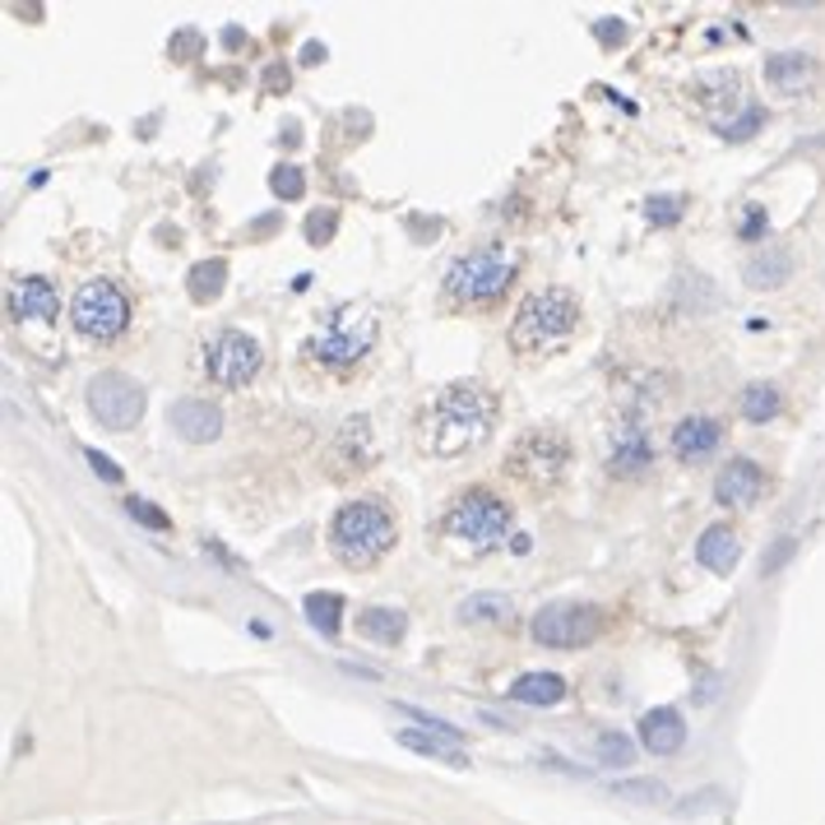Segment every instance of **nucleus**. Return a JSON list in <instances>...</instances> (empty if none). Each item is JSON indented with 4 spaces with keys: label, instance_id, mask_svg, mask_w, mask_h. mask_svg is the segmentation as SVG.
Segmentation results:
<instances>
[{
    "label": "nucleus",
    "instance_id": "f257e3e1",
    "mask_svg": "<svg viewBox=\"0 0 825 825\" xmlns=\"http://www.w3.org/2000/svg\"><path fill=\"white\" fill-rule=\"evenodd\" d=\"M496 399L478 381L445 385L418 418V441L432 459H459L492 436Z\"/></svg>",
    "mask_w": 825,
    "mask_h": 825
},
{
    "label": "nucleus",
    "instance_id": "f03ea898",
    "mask_svg": "<svg viewBox=\"0 0 825 825\" xmlns=\"http://www.w3.org/2000/svg\"><path fill=\"white\" fill-rule=\"evenodd\" d=\"M376 334H381V325H376V312H367V306L357 302H343V306H330L316 330L306 334V363H316L320 371H353L363 357L376 348Z\"/></svg>",
    "mask_w": 825,
    "mask_h": 825
},
{
    "label": "nucleus",
    "instance_id": "7ed1b4c3",
    "mask_svg": "<svg viewBox=\"0 0 825 825\" xmlns=\"http://www.w3.org/2000/svg\"><path fill=\"white\" fill-rule=\"evenodd\" d=\"M394 547V515L381 502H348L330 520V553L343 566H376Z\"/></svg>",
    "mask_w": 825,
    "mask_h": 825
},
{
    "label": "nucleus",
    "instance_id": "20e7f679",
    "mask_svg": "<svg viewBox=\"0 0 825 825\" xmlns=\"http://www.w3.org/2000/svg\"><path fill=\"white\" fill-rule=\"evenodd\" d=\"M441 534L455 547H464V553H492V547H502L510 538V506L502 496L473 487L445 510Z\"/></svg>",
    "mask_w": 825,
    "mask_h": 825
},
{
    "label": "nucleus",
    "instance_id": "39448f33",
    "mask_svg": "<svg viewBox=\"0 0 825 825\" xmlns=\"http://www.w3.org/2000/svg\"><path fill=\"white\" fill-rule=\"evenodd\" d=\"M580 325V306L566 288H543L534 297H524V306L510 320V348L515 353H538L553 348Z\"/></svg>",
    "mask_w": 825,
    "mask_h": 825
},
{
    "label": "nucleus",
    "instance_id": "423d86ee",
    "mask_svg": "<svg viewBox=\"0 0 825 825\" xmlns=\"http://www.w3.org/2000/svg\"><path fill=\"white\" fill-rule=\"evenodd\" d=\"M510 274H515V265L506 261L502 251L478 246V251L459 255V261L445 269V297L464 302V306H487L510 288Z\"/></svg>",
    "mask_w": 825,
    "mask_h": 825
},
{
    "label": "nucleus",
    "instance_id": "0eeeda50",
    "mask_svg": "<svg viewBox=\"0 0 825 825\" xmlns=\"http://www.w3.org/2000/svg\"><path fill=\"white\" fill-rule=\"evenodd\" d=\"M71 325L84 334V339H98V343H107L116 339L130 325V297L122 288H116L112 279H93V283H84L75 292V302H71Z\"/></svg>",
    "mask_w": 825,
    "mask_h": 825
},
{
    "label": "nucleus",
    "instance_id": "6e6552de",
    "mask_svg": "<svg viewBox=\"0 0 825 825\" xmlns=\"http://www.w3.org/2000/svg\"><path fill=\"white\" fill-rule=\"evenodd\" d=\"M84 399H89L93 422L107 427V432H130V427L144 418V390H140V381H130L126 371H98Z\"/></svg>",
    "mask_w": 825,
    "mask_h": 825
},
{
    "label": "nucleus",
    "instance_id": "1a4fd4ad",
    "mask_svg": "<svg viewBox=\"0 0 825 825\" xmlns=\"http://www.w3.org/2000/svg\"><path fill=\"white\" fill-rule=\"evenodd\" d=\"M261 363H265L261 343L242 330H218L204 343V371H210V381L223 390H242L246 381H255Z\"/></svg>",
    "mask_w": 825,
    "mask_h": 825
},
{
    "label": "nucleus",
    "instance_id": "9d476101",
    "mask_svg": "<svg viewBox=\"0 0 825 825\" xmlns=\"http://www.w3.org/2000/svg\"><path fill=\"white\" fill-rule=\"evenodd\" d=\"M604 631V612L589 604H553L534 617V640L547 649H584Z\"/></svg>",
    "mask_w": 825,
    "mask_h": 825
},
{
    "label": "nucleus",
    "instance_id": "9b49d317",
    "mask_svg": "<svg viewBox=\"0 0 825 825\" xmlns=\"http://www.w3.org/2000/svg\"><path fill=\"white\" fill-rule=\"evenodd\" d=\"M566 441L557 432H529L510 455V473L524 478L529 487H553L557 478L566 473Z\"/></svg>",
    "mask_w": 825,
    "mask_h": 825
},
{
    "label": "nucleus",
    "instance_id": "f8f14e48",
    "mask_svg": "<svg viewBox=\"0 0 825 825\" xmlns=\"http://www.w3.org/2000/svg\"><path fill=\"white\" fill-rule=\"evenodd\" d=\"M167 422H172V432H177L181 441L204 445V441H218V432H223V408L210 404V399H177V404L167 408Z\"/></svg>",
    "mask_w": 825,
    "mask_h": 825
},
{
    "label": "nucleus",
    "instance_id": "ddd939ff",
    "mask_svg": "<svg viewBox=\"0 0 825 825\" xmlns=\"http://www.w3.org/2000/svg\"><path fill=\"white\" fill-rule=\"evenodd\" d=\"M761 492H765V473H761V464H751V459H728L724 473L714 478V502L733 506V510H747Z\"/></svg>",
    "mask_w": 825,
    "mask_h": 825
},
{
    "label": "nucleus",
    "instance_id": "4468645a",
    "mask_svg": "<svg viewBox=\"0 0 825 825\" xmlns=\"http://www.w3.org/2000/svg\"><path fill=\"white\" fill-rule=\"evenodd\" d=\"M61 312V292L51 279H42V274H28V279H20L10 288V316L14 320H56Z\"/></svg>",
    "mask_w": 825,
    "mask_h": 825
},
{
    "label": "nucleus",
    "instance_id": "2eb2a0df",
    "mask_svg": "<svg viewBox=\"0 0 825 825\" xmlns=\"http://www.w3.org/2000/svg\"><path fill=\"white\" fill-rule=\"evenodd\" d=\"M649 459H655V441H649L645 422L626 418V422L612 432V459H608V469L622 473V478H635L640 469H649Z\"/></svg>",
    "mask_w": 825,
    "mask_h": 825
},
{
    "label": "nucleus",
    "instance_id": "dca6fc26",
    "mask_svg": "<svg viewBox=\"0 0 825 825\" xmlns=\"http://www.w3.org/2000/svg\"><path fill=\"white\" fill-rule=\"evenodd\" d=\"M696 561L705 566V571L714 575H728L737 561H742V538H737L733 524H710L696 543Z\"/></svg>",
    "mask_w": 825,
    "mask_h": 825
},
{
    "label": "nucleus",
    "instance_id": "f3484780",
    "mask_svg": "<svg viewBox=\"0 0 825 825\" xmlns=\"http://www.w3.org/2000/svg\"><path fill=\"white\" fill-rule=\"evenodd\" d=\"M719 441H724V422L719 418H686L673 427V455L677 459H705L710 450H719Z\"/></svg>",
    "mask_w": 825,
    "mask_h": 825
},
{
    "label": "nucleus",
    "instance_id": "a211bd4d",
    "mask_svg": "<svg viewBox=\"0 0 825 825\" xmlns=\"http://www.w3.org/2000/svg\"><path fill=\"white\" fill-rule=\"evenodd\" d=\"M640 742L655 751V756L682 751V742H686V719H682L677 710H668V705H659V710H649V714L640 719Z\"/></svg>",
    "mask_w": 825,
    "mask_h": 825
},
{
    "label": "nucleus",
    "instance_id": "6ab92c4d",
    "mask_svg": "<svg viewBox=\"0 0 825 825\" xmlns=\"http://www.w3.org/2000/svg\"><path fill=\"white\" fill-rule=\"evenodd\" d=\"M765 79H770V89H779V93H802L807 84L816 79V61L807 56V51H775V56L765 61Z\"/></svg>",
    "mask_w": 825,
    "mask_h": 825
},
{
    "label": "nucleus",
    "instance_id": "aec40b11",
    "mask_svg": "<svg viewBox=\"0 0 825 825\" xmlns=\"http://www.w3.org/2000/svg\"><path fill=\"white\" fill-rule=\"evenodd\" d=\"M742 274H747V288H756V292L784 288L788 274H794V255H788L784 246H765L761 255H751Z\"/></svg>",
    "mask_w": 825,
    "mask_h": 825
},
{
    "label": "nucleus",
    "instance_id": "412c9836",
    "mask_svg": "<svg viewBox=\"0 0 825 825\" xmlns=\"http://www.w3.org/2000/svg\"><path fill=\"white\" fill-rule=\"evenodd\" d=\"M357 631H363L367 640H376V645H399L404 631H408V617H404V608L376 604V608H363V617H357Z\"/></svg>",
    "mask_w": 825,
    "mask_h": 825
},
{
    "label": "nucleus",
    "instance_id": "4be33fe9",
    "mask_svg": "<svg viewBox=\"0 0 825 825\" xmlns=\"http://www.w3.org/2000/svg\"><path fill=\"white\" fill-rule=\"evenodd\" d=\"M399 747L418 751V756H432V761H445V765H469V756H464L455 742H445V737H436V733H422V728H404Z\"/></svg>",
    "mask_w": 825,
    "mask_h": 825
},
{
    "label": "nucleus",
    "instance_id": "5701e85b",
    "mask_svg": "<svg viewBox=\"0 0 825 825\" xmlns=\"http://www.w3.org/2000/svg\"><path fill=\"white\" fill-rule=\"evenodd\" d=\"M510 696L524 700V705H557L566 696V677H557V673H524L520 682L510 686Z\"/></svg>",
    "mask_w": 825,
    "mask_h": 825
},
{
    "label": "nucleus",
    "instance_id": "b1692460",
    "mask_svg": "<svg viewBox=\"0 0 825 825\" xmlns=\"http://www.w3.org/2000/svg\"><path fill=\"white\" fill-rule=\"evenodd\" d=\"M223 283H228V261H200L191 265V274H186V292H191V302H214Z\"/></svg>",
    "mask_w": 825,
    "mask_h": 825
},
{
    "label": "nucleus",
    "instance_id": "393cba45",
    "mask_svg": "<svg viewBox=\"0 0 825 825\" xmlns=\"http://www.w3.org/2000/svg\"><path fill=\"white\" fill-rule=\"evenodd\" d=\"M306 622H312V626L325 635V640H334V635H339V622H343V598L330 594V589L312 594V598H306Z\"/></svg>",
    "mask_w": 825,
    "mask_h": 825
},
{
    "label": "nucleus",
    "instance_id": "a878e982",
    "mask_svg": "<svg viewBox=\"0 0 825 825\" xmlns=\"http://www.w3.org/2000/svg\"><path fill=\"white\" fill-rule=\"evenodd\" d=\"M779 408H784V399H779L775 385H747V394H742V418L747 422H770V418H779Z\"/></svg>",
    "mask_w": 825,
    "mask_h": 825
},
{
    "label": "nucleus",
    "instance_id": "bb28decb",
    "mask_svg": "<svg viewBox=\"0 0 825 825\" xmlns=\"http://www.w3.org/2000/svg\"><path fill=\"white\" fill-rule=\"evenodd\" d=\"M459 617H464V622H506V617H510V598L506 594H473V598H464Z\"/></svg>",
    "mask_w": 825,
    "mask_h": 825
},
{
    "label": "nucleus",
    "instance_id": "cd10ccee",
    "mask_svg": "<svg viewBox=\"0 0 825 825\" xmlns=\"http://www.w3.org/2000/svg\"><path fill=\"white\" fill-rule=\"evenodd\" d=\"M269 191L279 195V200H302V195H306L302 167H297V163H279V167L269 172Z\"/></svg>",
    "mask_w": 825,
    "mask_h": 825
},
{
    "label": "nucleus",
    "instance_id": "c85d7f7f",
    "mask_svg": "<svg viewBox=\"0 0 825 825\" xmlns=\"http://www.w3.org/2000/svg\"><path fill=\"white\" fill-rule=\"evenodd\" d=\"M598 761H604V765H617V770H622V765H631L635 761V747H631V737L626 733H604V737H598Z\"/></svg>",
    "mask_w": 825,
    "mask_h": 825
},
{
    "label": "nucleus",
    "instance_id": "c756f323",
    "mask_svg": "<svg viewBox=\"0 0 825 825\" xmlns=\"http://www.w3.org/2000/svg\"><path fill=\"white\" fill-rule=\"evenodd\" d=\"M682 210H686L682 195H655L645 204V218H649V228H673V223L682 218Z\"/></svg>",
    "mask_w": 825,
    "mask_h": 825
},
{
    "label": "nucleus",
    "instance_id": "7c9ffc66",
    "mask_svg": "<svg viewBox=\"0 0 825 825\" xmlns=\"http://www.w3.org/2000/svg\"><path fill=\"white\" fill-rule=\"evenodd\" d=\"M765 126V107H747L742 116H737V122H724V126H719V135H724V140H751V135L756 130H761Z\"/></svg>",
    "mask_w": 825,
    "mask_h": 825
},
{
    "label": "nucleus",
    "instance_id": "2f4dec72",
    "mask_svg": "<svg viewBox=\"0 0 825 825\" xmlns=\"http://www.w3.org/2000/svg\"><path fill=\"white\" fill-rule=\"evenodd\" d=\"M126 510H130V515H135V520H140L144 529H158V534H167V529H172L167 510H158L153 502H144V496H126Z\"/></svg>",
    "mask_w": 825,
    "mask_h": 825
},
{
    "label": "nucleus",
    "instance_id": "473e14b6",
    "mask_svg": "<svg viewBox=\"0 0 825 825\" xmlns=\"http://www.w3.org/2000/svg\"><path fill=\"white\" fill-rule=\"evenodd\" d=\"M334 228H339V214H334V210L306 214V242H312V246H325V242H330Z\"/></svg>",
    "mask_w": 825,
    "mask_h": 825
},
{
    "label": "nucleus",
    "instance_id": "72a5a7b5",
    "mask_svg": "<svg viewBox=\"0 0 825 825\" xmlns=\"http://www.w3.org/2000/svg\"><path fill=\"white\" fill-rule=\"evenodd\" d=\"M399 710L404 714H412V719H418V724H422V733H436V737H445V742H464V733L459 728H450V724H445V719H436V714H427V710H412V705H399Z\"/></svg>",
    "mask_w": 825,
    "mask_h": 825
},
{
    "label": "nucleus",
    "instance_id": "f704fd0d",
    "mask_svg": "<svg viewBox=\"0 0 825 825\" xmlns=\"http://www.w3.org/2000/svg\"><path fill=\"white\" fill-rule=\"evenodd\" d=\"M84 459H89V469L102 478V483H122V469H116V464L102 455V450H84Z\"/></svg>",
    "mask_w": 825,
    "mask_h": 825
},
{
    "label": "nucleus",
    "instance_id": "c9c22d12",
    "mask_svg": "<svg viewBox=\"0 0 825 825\" xmlns=\"http://www.w3.org/2000/svg\"><path fill=\"white\" fill-rule=\"evenodd\" d=\"M761 232H765V210H747V218H742V228H737V237H742V242H761Z\"/></svg>",
    "mask_w": 825,
    "mask_h": 825
},
{
    "label": "nucleus",
    "instance_id": "e433bc0d",
    "mask_svg": "<svg viewBox=\"0 0 825 825\" xmlns=\"http://www.w3.org/2000/svg\"><path fill=\"white\" fill-rule=\"evenodd\" d=\"M594 38L608 42V47H612V42H626V24H622V20H598V24H594Z\"/></svg>",
    "mask_w": 825,
    "mask_h": 825
},
{
    "label": "nucleus",
    "instance_id": "4c0bfd02",
    "mask_svg": "<svg viewBox=\"0 0 825 825\" xmlns=\"http://www.w3.org/2000/svg\"><path fill=\"white\" fill-rule=\"evenodd\" d=\"M265 89L269 93H288V65H269V71H265Z\"/></svg>",
    "mask_w": 825,
    "mask_h": 825
},
{
    "label": "nucleus",
    "instance_id": "58836bf2",
    "mask_svg": "<svg viewBox=\"0 0 825 825\" xmlns=\"http://www.w3.org/2000/svg\"><path fill=\"white\" fill-rule=\"evenodd\" d=\"M617 794H631V798H659L663 788H659V784H622Z\"/></svg>",
    "mask_w": 825,
    "mask_h": 825
},
{
    "label": "nucleus",
    "instance_id": "ea45409f",
    "mask_svg": "<svg viewBox=\"0 0 825 825\" xmlns=\"http://www.w3.org/2000/svg\"><path fill=\"white\" fill-rule=\"evenodd\" d=\"M195 42H200L195 33H177V38H172V56L186 61V56H191V51H186V47H195Z\"/></svg>",
    "mask_w": 825,
    "mask_h": 825
},
{
    "label": "nucleus",
    "instance_id": "a19ab883",
    "mask_svg": "<svg viewBox=\"0 0 825 825\" xmlns=\"http://www.w3.org/2000/svg\"><path fill=\"white\" fill-rule=\"evenodd\" d=\"M320 61H325V47L320 42H306L302 47V65H320Z\"/></svg>",
    "mask_w": 825,
    "mask_h": 825
}]
</instances>
